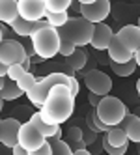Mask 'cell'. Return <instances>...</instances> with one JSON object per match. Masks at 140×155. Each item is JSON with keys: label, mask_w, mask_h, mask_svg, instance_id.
Returning <instances> with one entry per match:
<instances>
[{"label": "cell", "mask_w": 140, "mask_h": 155, "mask_svg": "<svg viewBox=\"0 0 140 155\" xmlns=\"http://www.w3.org/2000/svg\"><path fill=\"white\" fill-rule=\"evenodd\" d=\"M75 108V97L69 90V86H54L49 92L45 103L39 108L41 118L50 125H62L63 121H67L73 114Z\"/></svg>", "instance_id": "cell-1"}, {"label": "cell", "mask_w": 140, "mask_h": 155, "mask_svg": "<svg viewBox=\"0 0 140 155\" xmlns=\"http://www.w3.org/2000/svg\"><path fill=\"white\" fill-rule=\"evenodd\" d=\"M93 32H95V25H92L90 21H86L84 17L79 15V17H69L67 23L58 30V34L62 41H69L75 47L82 49L84 45L92 43Z\"/></svg>", "instance_id": "cell-2"}, {"label": "cell", "mask_w": 140, "mask_h": 155, "mask_svg": "<svg viewBox=\"0 0 140 155\" xmlns=\"http://www.w3.org/2000/svg\"><path fill=\"white\" fill-rule=\"evenodd\" d=\"M32 41V47L36 51V56H39L41 60H50L54 58L56 54H60V45H62V39L56 28L52 26H43L37 32L30 36Z\"/></svg>", "instance_id": "cell-3"}, {"label": "cell", "mask_w": 140, "mask_h": 155, "mask_svg": "<svg viewBox=\"0 0 140 155\" xmlns=\"http://www.w3.org/2000/svg\"><path fill=\"white\" fill-rule=\"evenodd\" d=\"M95 114L106 127H118L129 114V110L122 99H118L114 95H106L95 107Z\"/></svg>", "instance_id": "cell-4"}, {"label": "cell", "mask_w": 140, "mask_h": 155, "mask_svg": "<svg viewBox=\"0 0 140 155\" xmlns=\"http://www.w3.org/2000/svg\"><path fill=\"white\" fill-rule=\"evenodd\" d=\"M69 79H71V77H67V73H60V71L49 73L47 77L39 79V81H37V84L32 88L28 94H26L28 101L34 105V107L41 108V107H43V103H45V99H47V95H49V92L52 90V88H54V86H60V84L69 86Z\"/></svg>", "instance_id": "cell-5"}, {"label": "cell", "mask_w": 140, "mask_h": 155, "mask_svg": "<svg viewBox=\"0 0 140 155\" xmlns=\"http://www.w3.org/2000/svg\"><path fill=\"white\" fill-rule=\"evenodd\" d=\"M110 15V2L109 0H80V17L90 21L92 25L105 23Z\"/></svg>", "instance_id": "cell-6"}, {"label": "cell", "mask_w": 140, "mask_h": 155, "mask_svg": "<svg viewBox=\"0 0 140 155\" xmlns=\"http://www.w3.org/2000/svg\"><path fill=\"white\" fill-rule=\"evenodd\" d=\"M26 58V51L24 45L17 39H4L0 43V62L8 68L17 64H23V60Z\"/></svg>", "instance_id": "cell-7"}, {"label": "cell", "mask_w": 140, "mask_h": 155, "mask_svg": "<svg viewBox=\"0 0 140 155\" xmlns=\"http://www.w3.org/2000/svg\"><path fill=\"white\" fill-rule=\"evenodd\" d=\"M45 142H47V138L41 135V131L34 124L26 121V124L21 125V131H19V146H23L26 151H36Z\"/></svg>", "instance_id": "cell-8"}, {"label": "cell", "mask_w": 140, "mask_h": 155, "mask_svg": "<svg viewBox=\"0 0 140 155\" xmlns=\"http://www.w3.org/2000/svg\"><path fill=\"white\" fill-rule=\"evenodd\" d=\"M17 8H19V17L30 21V23L45 21L47 17L45 0H17Z\"/></svg>", "instance_id": "cell-9"}, {"label": "cell", "mask_w": 140, "mask_h": 155, "mask_svg": "<svg viewBox=\"0 0 140 155\" xmlns=\"http://www.w3.org/2000/svg\"><path fill=\"white\" fill-rule=\"evenodd\" d=\"M84 84L90 90V94L101 95V97H106L112 90V79L106 73L99 71V69H93V71H90L84 77Z\"/></svg>", "instance_id": "cell-10"}, {"label": "cell", "mask_w": 140, "mask_h": 155, "mask_svg": "<svg viewBox=\"0 0 140 155\" xmlns=\"http://www.w3.org/2000/svg\"><path fill=\"white\" fill-rule=\"evenodd\" d=\"M21 121L15 118H6L0 124V142L4 144L6 148H15L19 144V131H21Z\"/></svg>", "instance_id": "cell-11"}, {"label": "cell", "mask_w": 140, "mask_h": 155, "mask_svg": "<svg viewBox=\"0 0 140 155\" xmlns=\"http://www.w3.org/2000/svg\"><path fill=\"white\" fill-rule=\"evenodd\" d=\"M116 38L120 39L127 51H131L133 54L140 51V26L136 25H125L116 32Z\"/></svg>", "instance_id": "cell-12"}, {"label": "cell", "mask_w": 140, "mask_h": 155, "mask_svg": "<svg viewBox=\"0 0 140 155\" xmlns=\"http://www.w3.org/2000/svg\"><path fill=\"white\" fill-rule=\"evenodd\" d=\"M112 38H114L112 28L106 23H99V25H95V32H93V38H92L90 45L95 51H109V45H110Z\"/></svg>", "instance_id": "cell-13"}, {"label": "cell", "mask_w": 140, "mask_h": 155, "mask_svg": "<svg viewBox=\"0 0 140 155\" xmlns=\"http://www.w3.org/2000/svg\"><path fill=\"white\" fill-rule=\"evenodd\" d=\"M106 52H109V60L110 62H116V64H127V62H131L133 56H135V54L131 51H127L123 43L116 38V34H114V38H112L110 45H109V51H106Z\"/></svg>", "instance_id": "cell-14"}, {"label": "cell", "mask_w": 140, "mask_h": 155, "mask_svg": "<svg viewBox=\"0 0 140 155\" xmlns=\"http://www.w3.org/2000/svg\"><path fill=\"white\" fill-rule=\"evenodd\" d=\"M47 26V21H37V23H30V21H24V19H17L15 23L11 25V32L17 36H23V38H30L34 32H37L39 28Z\"/></svg>", "instance_id": "cell-15"}, {"label": "cell", "mask_w": 140, "mask_h": 155, "mask_svg": "<svg viewBox=\"0 0 140 155\" xmlns=\"http://www.w3.org/2000/svg\"><path fill=\"white\" fill-rule=\"evenodd\" d=\"M120 127L127 133V138L129 142H135V144H140V118L129 112L125 116V120L120 124Z\"/></svg>", "instance_id": "cell-16"}, {"label": "cell", "mask_w": 140, "mask_h": 155, "mask_svg": "<svg viewBox=\"0 0 140 155\" xmlns=\"http://www.w3.org/2000/svg\"><path fill=\"white\" fill-rule=\"evenodd\" d=\"M19 19L17 0H0V23L11 26Z\"/></svg>", "instance_id": "cell-17"}, {"label": "cell", "mask_w": 140, "mask_h": 155, "mask_svg": "<svg viewBox=\"0 0 140 155\" xmlns=\"http://www.w3.org/2000/svg\"><path fill=\"white\" fill-rule=\"evenodd\" d=\"M30 124H34L39 131H41V135L45 137V138H52V137H62V131H60V125H50V124H47L45 120L41 118V114L39 112H34L30 116Z\"/></svg>", "instance_id": "cell-18"}, {"label": "cell", "mask_w": 140, "mask_h": 155, "mask_svg": "<svg viewBox=\"0 0 140 155\" xmlns=\"http://www.w3.org/2000/svg\"><path fill=\"white\" fill-rule=\"evenodd\" d=\"M66 142L69 144V148L73 151H77V150H86V142H84V133L79 125H73L67 129L66 133Z\"/></svg>", "instance_id": "cell-19"}, {"label": "cell", "mask_w": 140, "mask_h": 155, "mask_svg": "<svg viewBox=\"0 0 140 155\" xmlns=\"http://www.w3.org/2000/svg\"><path fill=\"white\" fill-rule=\"evenodd\" d=\"M88 52H86L84 49H77L69 58H66V65L69 69H73L75 73L77 71H82L84 68H86V64H88Z\"/></svg>", "instance_id": "cell-20"}, {"label": "cell", "mask_w": 140, "mask_h": 155, "mask_svg": "<svg viewBox=\"0 0 140 155\" xmlns=\"http://www.w3.org/2000/svg\"><path fill=\"white\" fill-rule=\"evenodd\" d=\"M106 142L114 148H123V146H129V138H127V133L118 125V127H112L109 133L105 135Z\"/></svg>", "instance_id": "cell-21"}, {"label": "cell", "mask_w": 140, "mask_h": 155, "mask_svg": "<svg viewBox=\"0 0 140 155\" xmlns=\"http://www.w3.org/2000/svg\"><path fill=\"white\" fill-rule=\"evenodd\" d=\"M23 94H24V92L21 90V88L17 86V82H15V81H11V79H6L4 90L0 92V95H2V99H4V101H13V99L21 97Z\"/></svg>", "instance_id": "cell-22"}, {"label": "cell", "mask_w": 140, "mask_h": 155, "mask_svg": "<svg viewBox=\"0 0 140 155\" xmlns=\"http://www.w3.org/2000/svg\"><path fill=\"white\" fill-rule=\"evenodd\" d=\"M109 64H110V69H112L118 77H129V75H133L135 69H136L135 58H133L131 62H127V64H116V62H110V60H109Z\"/></svg>", "instance_id": "cell-23"}, {"label": "cell", "mask_w": 140, "mask_h": 155, "mask_svg": "<svg viewBox=\"0 0 140 155\" xmlns=\"http://www.w3.org/2000/svg\"><path fill=\"white\" fill-rule=\"evenodd\" d=\"M71 0H45L47 13H66L71 8Z\"/></svg>", "instance_id": "cell-24"}, {"label": "cell", "mask_w": 140, "mask_h": 155, "mask_svg": "<svg viewBox=\"0 0 140 155\" xmlns=\"http://www.w3.org/2000/svg\"><path fill=\"white\" fill-rule=\"evenodd\" d=\"M47 142L52 148V155H73V150L69 148V144L62 138H47Z\"/></svg>", "instance_id": "cell-25"}, {"label": "cell", "mask_w": 140, "mask_h": 155, "mask_svg": "<svg viewBox=\"0 0 140 155\" xmlns=\"http://www.w3.org/2000/svg\"><path fill=\"white\" fill-rule=\"evenodd\" d=\"M45 21H47V25H49V26L60 30V28L69 21V13H67V12H66V13H47Z\"/></svg>", "instance_id": "cell-26"}, {"label": "cell", "mask_w": 140, "mask_h": 155, "mask_svg": "<svg viewBox=\"0 0 140 155\" xmlns=\"http://www.w3.org/2000/svg\"><path fill=\"white\" fill-rule=\"evenodd\" d=\"M37 77L34 75V73H32V71H28V73H24L23 77H21V79L17 81V86L21 88V90H23L24 94H28L30 90H32V88H34L36 84H37Z\"/></svg>", "instance_id": "cell-27"}, {"label": "cell", "mask_w": 140, "mask_h": 155, "mask_svg": "<svg viewBox=\"0 0 140 155\" xmlns=\"http://www.w3.org/2000/svg\"><path fill=\"white\" fill-rule=\"evenodd\" d=\"M127 148H129V146H123V148H114V146H110V144L106 142V138L103 137V150L106 151V155H125V153H127Z\"/></svg>", "instance_id": "cell-28"}, {"label": "cell", "mask_w": 140, "mask_h": 155, "mask_svg": "<svg viewBox=\"0 0 140 155\" xmlns=\"http://www.w3.org/2000/svg\"><path fill=\"white\" fill-rule=\"evenodd\" d=\"M24 73H28V71H24L21 64H17V65H11V68L8 69V79H11V81H15V82H17V81H19L21 77L24 75Z\"/></svg>", "instance_id": "cell-29"}, {"label": "cell", "mask_w": 140, "mask_h": 155, "mask_svg": "<svg viewBox=\"0 0 140 155\" xmlns=\"http://www.w3.org/2000/svg\"><path fill=\"white\" fill-rule=\"evenodd\" d=\"M77 49H79V47H75L73 43H69V41H62V45H60V54H62L63 58H69Z\"/></svg>", "instance_id": "cell-30"}, {"label": "cell", "mask_w": 140, "mask_h": 155, "mask_svg": "<svg viewBox=\"0 0 140 155\" xmlns=\"http://www.w3.org/2000/svg\"><path fill=\"white\" fill-rule=\"evenodd\" d=\"M30 155H52V148H50V144H49V142H45L39 150L30 151Z\"/></svg>", "instance_id": "cell-31"}, {"label": "cell", "mask_w": 140, "mask_h": 155, "mask_svg": "<svg viewBox=\"0 0 140 155\" xmlns=\"http://www.w3.org/2000/svg\"><path fill=\"white\" fill-rule=\"evenodd\" d=\"M69 90H71L73 97H77V95H79V90H80V86H79V81H77V77H71V79H69Z\"/></svg>", "instance_id": "cell-32"}, {"label": "cell", "mask_w": 140, "mask_h": 155, "mask_svg": "<svg viewBox=\"0 0 140 155\" xmlns=\"http://www.w3.org/2000/svg\"><path fill=\"white\" fill-rule=\"evenodd\" d=\"M101 95H95V94H88V101H90V105H92V108H95L99 103H101Z\"/></svg>", "instance_id": "cell-33"}, {"label": "cell", "mask_w": 140, "mask_h": 155, "mask_svg": "<svg viewBox=\"0 0 140 155\" xmlns=\"http://www.w3.org/2000/svg\"><path fill=\"white\" fill-rule=\"evenodd\" d=\"M11 155H30V151H26L23 146H19V144H17L15 148H11Z\"/></svg>", "instance_id": "cell-34"}, {"label": "cell", "mask_w": 140, "mask_h": 155, "mask_svg": "<svg viewBox=\"0 0 140 155\" xmlns=\"http://www.w3.org/2000/svg\"><path fill=\"white\" fill-rule=\"evenodd\" d=\"M21 65H23V69H24V71H30V65H32V58H28V56H26V58L23 60V64H21Z\"/></svg>", "instance_id": "cell-35"}, {"label": "cell", "mask_w": 140, "mask_h": 155, "mask_svg": "<svg viewBox=\"0 0 140 155\" xmlns=\"http://www.w3.org/2000/svg\"><path fill=\"white\" fill-rule=\"evenodd\" d=\"M8 65H4L2 62H0V77H2V79H6V77H8Z\"/></svg>", "instance_id": "cell-36"}, {"label": "cell", "mask_w": 140, "mask_h": 155, "mask_svg": "<svg viewBox=\"0 0 140 155\" xmlns=\"http://www.w3.org/2000/svg\"><path fill=\"white\" fill-rule=\"evenodd\" d=\"M73 155H92V151H88V150H77V151H73Z\"/></svg>", "instance_id": "cell-37"}, {"label": "cell", "mask_w": 140, "mask_h": 155, "mask_svg": "<svg viewBox=\"0 0 140 155\" xmlns=\"http://www.w3.org/2000/svg\"><path fill=\"white\" fill-rule=\"evenodd\" d=\"M133 58H135L136 65H138V68H140V51H136V52H135V56H133Z\"/></svg>", "instance_id": "cell-38"}, {"label": "cell", "mask_w": 140, "mask_h": 155, "mask_svg": "<svg viewBox=\"0 0 140 155\" xmlns=\"http://www.w3.org/2000/svg\"><path fill=\"white\" fill-rule=\"evenodd\" d=\"M6 79H8V77H6ZM6 79H2V77H0V92L4 90V84H6Z\"/></svg>", "instance_id": "cell-39"}, {"label": "cell", "mask_w": 140, "mask_h": 155, "mask_svg": "<svg viewBox=\"0 0 140 155\" xmlns=\"http://www.w3.org/2000/svg\"><path fill=\"white\" fill-rule=\"evenodd\" d=\"M133 114H135V116H138V118H140V105H138V107H136V110H135V112H133Z\"/></svg>", "instance_id": "cell-40"}, {"label": "cell", "mask_w": 140, "mask_h": 155, "mask_svg": "<svg viewBox=\"0 0 140 155\" xmlns=\"http://www.w3.org/2000/svg\"><path fill=\"white\" fill-rule=\"evenodd\" d=\"M136 92H138V97H140V79L136 81Z\"/></svg>", "instance_id": "cell-41"}, {"label": "cell", "mask_w": 140, "mask_h": 155, "mask_svg": "<svg viewBox=\"0 0 140 155\" xmlns=\"http://www.w3.org/2000/svg\"><path fill=\"white\" fill-rule=\"evenodd\" d=\"M2 108H4V99H2V95H0V112H2Z\"/></svg>", "instance_id": "cell-42"}, {"label": "cell", "mask_w": 140, "mask_h": 155, "mask_svg": "<svg viewBox=\"0 0 140 155\" xmlns=\"http://www.w3.org/2000/svg\"><path fill=\"white\" fill-rule=\"evenodd\" d=\"M136 151H138V155H140V144H136Z\"/></svg>", "instance_id": "cell-43"}, {"label": "cell", "mask_w": 140, "mask_h": 155, "mask_svg": "<svg viewBox=\"0 0 140 155\" xmlns=\"http://www.w3.org/2000/svg\"><path fill=\"white\" fill-rule=\"evenodd\" d=\"M136 26H140V17H138V23H136Z\"/></svg>", "instance_id": "cell-44"}, {"label": "cell", "mask_w": 140, "mask_h": 155, "mask_svg": "<svg viewBox=\"0 0 140 155\" xmlns=\"http://www.w3.org/2000/svg\"><path fill=\"white\" fill-rule=\"evenodd\" d=\"M0 124H2V118H0Z\"/></svg>", "instance_id": "cell-45"}]
</instances>
